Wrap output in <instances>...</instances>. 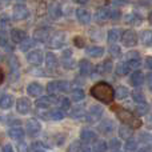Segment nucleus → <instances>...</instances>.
<instances>
[{
	"label": "nucleus",
	"instance_id": "obj_1",
	"mask_svg": "<svg viewBox=\"0 0 152 152\" xmlns=\"http://www.w3.org/2000/svg\"><path fill=\"white\" fill-rule=\"evenodd\" d=\"M91 95L96 100L104 103V104H110V103H112L113 97H115L113 88L108 83H104V81H100V83L95 84V86L91 88Z\"/></svg>",
	"mask_w": 152,
	"mask_h": 152
},
{
	"label": "nucleus",
	"instance_id": "obj_2",
	"mask_svg": "<svg viewBox=\"0 0 152 152\" xmlns=\"http://www.w3.org/2000/svg\"><path fill=\"white\" fill-rule=\"evenodd\" d=\"M116 116L120 121H123L124 124H128V126L134 127V128H139L142 126V121L137 118H135V115L128 110H124V108H119L116 107Z\"/></svg>",
	"mask_w": 152,
	"mask_h": 152
},
{
	"label": "nucleus",
	"instance_id": "obj_3",
	"mask_svg": "<svg viewBox=\"0 0 152 152\" xmlns=\"http://www.w3.org/2000/svg\"><path fill=\"white\" fill-rule=\"evenodd\" d=\"M102 116H103V108L96 104L92 105L88 112L86 113V120L88 123H96V121H99L102 119Z\"/></svg>",
	"mask_w": 152,
	"mask_h": 152
},
{
	"label": "nucleus",
	"instance_id": "obj_4",
	"mask_svg": "<svg viewBox=\"0 0 152 152\" xmlns=\"http://www.w3.org/2000/svg\"><path fill=\"white\" fill-rule=\"evenodd\" d=\"M121 40H123L126 47H135L137 43V35H136V32L132 31V29H127V31L123 32Z\"/></svg>",
	"mask_w": 152,
	"mask_h": 152
},
{
	"label": "nucleus",
	"instance_id": "obj_5",
	"mask_svg": "<svg viewBox=\"0 0 152 152\" xmlns=\"http://www.w3.org/2000/svg\"><path fill=\"white\" fill-rule=\"evenodd\" d=\"M64 42H66V34L64 32H56L50 37L48 44L51 48H60L64 44Z\"/></svg>",
	"mask_w": 152,
	"mask_h": 152
},
{
	"label": "nucleus",
	"instance_id": "obj_6",
	"mask_svg": "<svg viewBox=\"0 0 152 152\" xmlns=\"http://www.w3.org/2000/svg\"><path fill=\"white\" fill-rule=\"evenodd\" d=\"M16 111H18L20 115H26L31 111V102H29L27 97H20L18 99L16 103Z\"/></svg>",
	"mask_w": 152,
	"mask_h": 152
},
{
	"label": "nucleus",
	"instance_id": "obj_7",
	"mask_svg": "<svg viewBox=\"0 0 152 152\" xmlns=\"http://www.w3.org/2000/svg\"><path fill=\"white\" fill-rule=\"evenodd\" d=\"M27 18H28V10H27V7L23 4H16L13 7V19L20 21Z\"/></svg>",
	"mask_w": 152,
	"mask_h": 152
},
{
	"label": "nucleus",
	"instance_id": "obj_8",
	"mask_svg": "<svg viewBox=\"0 0 152 152\" xmlns=\"http://www.w3.org/2000/svg\"><path fill=\"white\" fill-rule=\"evenodd\" d=\"M40 129H42V126H40L39 120H36V119H29V120L27 121V132H28L29 136H36V135H39Z\"/></svg>",
	"mask_w": 152,
	"mask_h": 152
},
{
	"label": "nucleus",
	"instance_id": "obj_9",
	"mask_svg": "<svg viewBox=\"0 0 152 152\" xmlns=\"http://www.w3.org/2000/svg\"><path fill=\"white\" fill-rule=\"evenodd\" d=\"M27 61L32 66H40L43 63V52L42 51H31L27 55Z\"/></svg>",
	"mask_w": 152,
	"mask_h": 152
},
{
	"label": "nucleus",
	"instance_id": "obj_10",
	"mask_svg": "<svg viewBox=\"0 0 152 152\" xmlns=\"http://www.w3.org/2000/svg\"><path fill=\"white\" fill-rule=\"evenodd\" d=\"M58 103V99H55V97L52 96H43L40 97V99L36 100V103H35V105H36L39 110H43V108H50V105L52 104H56Z\"/></svg>",
	"mask_w": 152,
	"mask_h": 152
},
{
	"label": "nucleus",
	"instance_id": "obj_11",
	"mask_svg": "<svg viewBox=\"0 0 152 152\" xmlns=\"http://www.w3.org/2000/svg\"><path fill=\"white\" fill-rule=\"evenodd\" d=\"M97 129H99L103 135H110V134H112V132L115 131V124H113L112 120L107 119V120H103L102 123L99 124Z\"/></svg>",
	"mask_w": 152,
	"mask_h": 152
},
{
	"label": "nucleus",
	"instance_id": "obj_12",
	"mask_svg": "<svg viewBox=\"0 0 152 152\" xmlns=\"http://www.w3.org/2000/svg\"><path fill=\"white\" fill-rule=\"evenodd\" d=\"M34 39L36 42H40V43H44L50 39V29L48 28H37L36 31L34 32Z\"/></svg>",
	"mask_w": 152,
	"mask_h": 152
},
{
	"label": "nucleus",
	"instance_id": "obj_13",
	"mask_svg": "<svg viewBox=\"0 0 152 152\" xmlns=\"http://www.w3.org/2000/svg\"><path fill=\"white\" fill-rule=\"evenodd\" d=\"M8 136L12 140H15V142H23L24 136H26V132L20 127H13V128H11L8 131Z\"/></svg>",
	"mask_w": 152,
	"mask_h": 152
},
{
	"label": "nucleus",
	"instance_id": "obj_14",
	"mask_svg": "<svg viewBox=\"0 0 152 152\" xmlns=\"http://www.w3.org/2000/svg\"><path fill=\"white\" fill-rule=\"evenodd\" d=\"M80 139H81V142L89 144V143L96 142L97 135H96V132H94L92 129H83V131L80 132Z\"/></svg>",
	"mask_w": 152,
	"mask_h": 152
},
{
	"label": "nucleus",
	"instance_id": "obj_15",
	"mask_svg": "<svg viewBox=\"0 0 152 152\" xmlns=\"http://www.w3.org/2000/svg\"><path fill=\"white\" fill-rule=\"evenodd\" d=\"M48 13H50V16L53 19V20H58V19H60L61 16H63L61 5L59 4V3H52V4L50 5V8H48Z\"/></svg>",
	"mask_w": 152,
	"mask_h": 152
},
{
	"label": "nucleus",
	"instance_id": "obj_16",
	"mask_svg": "<svg viewBox=\"0 0 152 152\" xmlns=\"http://www.w3.org/2000/svg\"><path fill=\"white\" fill-rule=\"evenodd\" d=\"M76 18H77V20L80 21L81 24H88L89 21H91V15H89V12L87 10H84V8H77V10H76Z\"/></svg>",
	"mask_w": 152,
	"mask_h": 152
},
{
	"label": "nucleus",
	"instance_id": "obj_17",
	"mask_svg": "<svg viewBox=\"0 0 152 152\" xmlns=\"http://www.w3.org/2000/svg\"><path fill=\"white\" fill-rule=\"evenodd\" d=\"M132 135H134V131H132L131 126H128V124H123V126L119 127V136H120L121 139L128 140V139L132 137Z\"/></svg>",
	"mask_w": 152,
	"mask_h": 152
},
{
	"label": "nucleus",
	"instance_id": "obj_18",
	"mask_svg": "<svg viewBox=\"0 0 152 152\" xmlns=\"http://www.w3.org/2000/svg\"><path fill=\"white\" fill-rule=\"evenodd\" d=\"M129 83H131V86H134V87H140L143 83H144V75H143V72H140V71L134 72V74L131 75Z\"/></svg>",
	"mask_w": 152,
	"mask_h": 152
},
{
	"label": "nucleus",
	"instance_id": "obj_19",
	"mask_svg": "<svg viewBox=\"0 0 152 152\" xmlns=\"http://www.w3.org/2000/svg\"><path fill=\"white\" fill-rule=\"evenodd\" d=\"M26 37H27V34L24 31H21V29H18V28L11 29V39H12V42L21 43Z\"/></svg>",
	"mask_w": 152,
	"mask_h": 152
},
{
	"label": "nucleus",
	"instance_id": "obj_20",
	"mask_svg": "<svg viewBox=\"0 0 152 152\" xmlns=\"http://www.w3.org/2000/svg\"><path fill=\"white\" fill-rule=\"evenodd\" d=\"M27 92H28L29 96H39V95H42L43 92V87L40 86L39 83H31L28 84V87H27Z\"/></svg>",
	"mask_w": 152,
	"mask_h": 152
},
{
	"label": "nucleus",
	"instance_id": "obj_21",
	"mask_svg": "<svg viewBox=\"0 0 152 152\" xmlns=\"http://www.w3.org/2000/svg\"><path fill=\"white\" fill-rule=\"evenodd\" d=\"M108 19H110V11H108L107 8H100V10H97L96 13H95V20H96L97 23H104Z\"/></svg>",
	"mask_w": 152,
	"mask_h": 152
},
{
	"label": "nucleus",
	"instance_id": "obj_22",
	"mask_svg": "<svg viewBox=\"0 0 152 152\" xmlns=\"http://www.w3.org/2000/svg\"><path fill=\"white\" fill-rule=\"evenodd\" d=\"M10 64H11V79L12 80H18L19 79V63L13 56L10 58Z\"/></svg>",
	"mask_w": 152,
	"mask_h": 152
},
{
	"label": "nucleus",
	"instance_id": "obj_23",
	"mask_svg": "<svg viewBox=\"0 0 152 152\" xmlns=\"http://www.w3.org/2000/svg\"><path fill=\"white\" fill-rule=\"evenodd\" d=\"M45 64H47V68L50 69H55L58 67V58H56L55 53L48 52L45 55Z\"/></svg>",
	"mask_w": 152,
	"mask_h": 152
},
{
	"label": "nucleus",
	"instance_id": "obj_24",
	"mask_svg": "<svg viewBox=\"0 0 152 152\" xmlns=\"http://www.w3.org/2000/svg\"><path fill=\"white\" fill-rule=\"evenodd\" d=\"M12 103H13V97L11 96V95L4 94L0 97V108H1V110H8V108H11Z\"/></svg>",
	"mask_w": 152,
	"mask_h": 152
},
{
	"label": "nucleus",
	"instance_id": "obj_25",
	"mask_svg": "<svg viewBox=\"0 0 152 152\" xmlns=\"http://www.w3.org/2000/svg\"><path fill=\"white\" fill-rule=\"evenodd\" d=\"M104 53V48L103 47H97V45H94V47H88L87 48V55L92 56V58H100Z\"/></svg>",
	"mask_w": 152,
	"mask_h": 152
},
{
	"label": "nucleus",
	"instance_id": "obj_26",
	"mask_svg": "<svg viewBox=\"0 0 152 152\" xmlns=\"http://www.w3.org/2000/svg\"><path fill=\"white\" fill-rule=\"evenodd\" d=\"M79 67H80V68H79L80 69V74L83 76H87V75H89L92 72V64L89 63L88 60H86V59L79 63Z\"/></svg>",
	"mask_w": 152,
	"mask_h": 152
},
{
	"label": "nucleus",
	"instance_id": "obj_27",
	"mask_svg": "<svg viewBox=\"0 0 152 152\" xmlns=\"http://www.w3.org/2000/svg\"><path fill=\"white\" fill-rule=\"evenodd\" d=\"M129 69H131V67L128 66V63L121 61V63H119L118 66H116L115 72H116V75H118V76H126V75H128Z\"/></svg>",
	"mask_w": 152,
	"mask_h": 152
},
{
	"label": "nucleus",
	"instance_id": "obj_28",
	"mask_svg": "<svg viewBox=\"0 0 152 152\" xmlns=\"http://www.w3.org/2000/svg\"><path fill=\"white\" fill-rule=\"evenodd\" d=\"M124 20H126V23L131 24V26H139V24L142 23V18H140V15H137V13H128V15L124 18Z\"/></svg>",
	"mask_w": 152,
	"mask_h": 152
},
{
	"label": "nucleus",
	"instance_id": "obj_29",
	"mask_svg": "<svg viewBox=\"0 0 152 152\" xmlns=\"http://www.w3.org/2000/svg\"><path fill=\"white\" fill-rule=\"evenodd\" d=\"M96 71L99 72V74H103V75L111 72L112 71V63H111V60H105V61H103L102 64H99Z\"/></svg>",
	"mask_w": 152,
	"mask_h": 152
},
{
	"label": "nucleus",
	"instance_id": "obj_30",
	"mask_svg": "<svg viewBox=\"0 0 152 152\" xmlns=\"http://www.w3.org/2000/svg\"><path fill=\"white\" fill-rule=\"evenodd\" d=\"M63 64L67 69H69L74 64V60H72V52L69 50H66L63 52Z\"/></svg>",
	"mask_w": 152,
	"mask_h": 152
},
{
	"label": "nucleus",
	"instance_id": "obj_31",
	"mask_svg": "<svg viewBox=\"0 0 152 152\" xmlns=\"http://www.w3.org/2000/svg\"><path fill=\"white\" fill-rule=\"evenodd\" d=\"M119 39H120V31L119 29H110L108 31V43L110 44L116 43Z\"/></svg>",
	"mask_w": 152,
	"mask_h": 152
},
{
	"label": "nucleus",
	"instance_id": "obj_32",
	"mask_svg": "<svg viewBox=\"0 0 152 152\" xmlns=\"http://www.w3.org/2000/svg\"><path fill=\"white\" fill-rule=\"evenodd\" d=\"M35 43H36V40H35V39H27V37H26V39L20 43V50L23 51V52H26V51L31 50V48L34 47Z\"/></svg>",
	"mask_w": 152,
	"mask_h": 152
},
{
	"label": "nucleus",
	"instance_id": "obj_33",
	"mask_svg": "<svg viewBox=\"0 0 152 152\" xmlns=\"http://www.w3.org/2000/svg\"><path fill=\"white\" fill-rule=\"evenodd\" d=\"M47 91H48V94L52 95V96L60 94V89H59V81H51V83H48Z\"/></svg>",
	"mask_w": 152,
	"mask_h": 152
},
{
	"label": "nucleus",
	"instance_id": "obj_34",
	"mask_svg": "<svg viewBox=\"0 0 152 152\" xmlns=\"http://www.w3.org/2000/svg\"><path fill=\"white\" fill-rule=\"evenodd\" d=\"M129 95V91H128V88L127 87H123V86H120V87H118L116 88V91H115V96L118 97V99H126L127 96Z\"/></svg>",
	"mask_w": 152,
	"mask_h": 152
},
{
	"label": "nucleus",
	"instance_id": "obj_35",
	"mask_svg": "<svg viewBox=\"0 0 152 152\" xmlns=\"http://www.w3.org/2000/svg\"><path fill=\"white\" fill-rule=\"evenodd\" d=\"M148 110H150V107H148L147 103H136V108H135V112L137 113V115H145V113L148 112Z\"/></svg>",
	"mask_w": 152,
	"mask_h": 152
},
{
	"label": "nucleus",
	"instance_id": "obj_36",
	"mask_svg": "<svg viewBox=\"0 0 152 152\" xmlns=\"http://www.w3.org/2000/svg\"><path fill=\"white\" fill-rule=\"evenodd\" d=\"M71 97L74 102H81L84 99V91L81 88H75L71 92Z\"/></svg>",
	"mask_w": 152,
	"mask_h": 152
},
{
	"label": "nucleus",
	"instance_id": "obj_37",
	"mask_svg": "<svg viewBox=\"0 0 152 152\" xmlns=\"http://www.w3.org/2000/svg\"><path fill=\"white\" fill-rule=\"evenodd\" d=\"M142 42L144 45L150 47L152 45V31H144L142 34Z\"/></svg>",
	"mask_w": 152,
	"mask_h": 152
},
{
	"label": "nucleus",
	"instance_id": "obj_38",
	"mask_svg": "<svg viewBox=\"0 0 152 152\" xmlns=\"http://www.w3.org/2000/svg\"><path fill=\"white\" fill-rule=\"evenodd\" d=\"M50 118L53 119V120H61V119H64V112L63 110H52L50 112Z\"/></svg>",
	"mask_w": 152,
	"mask_h": 152
},
{
	"label": "nucleus",
	"instance_id": "obj_39",
	"mask_svg": "<svg viewBox=\"0 0 152 152\" xmlns=\"http://www.w3.org/2000/svg\"><path fill=\"white\" fill-rule=\"evenodd\" d=\"M56 104L61 108V110H69L71 108V103L67 97H61V99H58V103Z\"/></svg>",
	"mask_w": 152,
	"mask_h": 152
},
{
	"label": "nucleus",
	"instance_id": "obj_40",
	"mask_svg": "<svg viewBox=\"0 0 152 152\" xmlns=\"http://www.w3.org/2000/svg\"><path fill=\"white\" fill-rule=\"evenodd\" d=\"M59 89H60V92L66 94V92L71 91V84H69L68 81H66V80H60L59 81Z\"/></svg>",
	"mask_w": 152,
	"mask_h": 152
},
{
	"label": "nucleus",
	"instance_id": "obj_41",
	"mask_svg": "<svg viewBox=\"0 0 152 152\" xmlns=\"http://www.w3.org/2000/svg\"><path fill=\"white\" fill-rule=\"evenodd\" d=\"M0 47H1V48H4V50L12 51V47H11V44H10V43H8L7 36H4V35H0Z\"/></svg>",
	"mask_w": 152,
	"mask_h": 152
},
{
	"label": "nucleus",
	"instance_id": "obj_42",
	"mask_svg": "<svg viewBox=\"0 0 152 152\" xmlns=\"http://www.w3.org/2000/svg\"><path fill=\"white\" fill-rule=\"evenodd\" d=\"M132 97H134L135 103H144L145 102L144 95H143V92H140V91H135L134 94H132Z\"/></svg>",
	"mask_w": 152,
	"mask_h": 152
},
{
	"label": "nucleus",
	"instance_id": "obj_43",
	"mask_svg": "<svg viewBox=\"0 0 152 152\" xmlns=\"http://www.w3.org/2000/svg\"><path fill=\"white\" fill-rule=\"evenodd\" d=\"M83 108H80V107H77V108H75V110H72L71 111V116L72 118H75V119H80V118H83L84 116V112H83Z\"/></svg>",
	"mask_w": 152,
	"mask_h": 152
},
{
	"label": "nucleus",
	"instance_id": "obj_44",
	"mask_svg": "<svg viewBox=\"0 0 152 152\" xmlns=\"http://www.w3.org/2000/svg\"><path fill=\"white\" fill-rule=\"evenodd\" d=\"M110 53L113 56V58H119V56L121 55V50L119 45H115L113 44L112 47H110Z\"/></svg>",
	"mask_w": 152,
	"mask_h": 152
},
{
	"label": "nucleus",
	"instance_id": "obj_45",
	"mask_svg": "<svg viewBox=\"0 0 152 152\" xmlns=\"http://www.w3.org/2000/svg\"><path fill=\"white\" fill-rule=\"evenodd\" d=\"M124 148H126V151H135V150H136V142H135V140L131 137V139L127 140Z\"/></svg>",
	"mask_w": 152,
	"mask_h": 152
},
{
	"label": "nucleus",
	"instance_id": "obj_46",
	"mask_svg": "<svg viewBox=\"0 0 152 152\" xmlns=\"http://www.w3.org/2000/svg\"><path fill=\"white\" fill-rule=\"evenodd\" d=\"M29 150L31 151H44V150H47V147L43 145L42 142H35V143H32V145H31Z\"/></svg>",
	"mask_w": 152,
	"mask_h": 152
},
{
	"label": "nucleus",
	"instance_id": "obj_47",
	"mask_svg": "<svg viewBox=\"0 0 152 152\" xmlns=\"http://www.w3.org/2000/svg\"><path fill=\"white\" fill-rule=\"evenodd\" d=\"M120 147H121L120 142H119L118 139H112L110 142V147H108V148H110L111 151H119V150H120Z\"/></svg>",
	"mask_w": 152,
	"mask_h": 152
},
{
	"label": "nucleus",
	"instance_id": "obj_48",
	"mask_svg": "<svg viewBox=\"0 0 152 152\" xmlns=\"http://www.w3.org/2000/svg\"><path fill=\"white\" fill-rule=\"evenodd\" d=\"M129 3V0H111V4L113 7H124Z\"/></svg>",
	"mask_w": 152,
	"mask_h": 152
},
{
	"label": "nucleus",
	"instance_id": "obj_49",
	"mask_svg": "<svg viewBox=\"0 0 152 152\" xmlns=\"http://www.w3.org/2000/svg\"><path fill=\"white\" fill-rule=\"evenodd\" d=\"M128 63V66L131 67V68H139L140 67V58H137V59H131V60H128L127 61Z\"/></svg>",
	"mask_w": 152,
	"mask_h": 152
},
{
	"label": "nucleus",
	"instance_id": "obj_50",
	"mask_svg": "<svg viewBox=\"0 0 152 152\" xmlns=\"http://www.w3.org/2000/svg\"><path fill=\"white\" fill-rule=\"evenodd\" d=\"M120 16H121L120 11H118V10L110 11V19H112V20H119V19H120Z\"/></svg>",
	"mask_w": 152,
	"mask_h": 152
},
{
	"label": "nucleus",
	"instance_id": "obj_51",
	"mask_svg": "<svg viewBox=\"0 0 152 152\" xmlns=\"http://www.w3.org/2000/svg\"><path fill=\"white\" fill-rule=\"evenodd\" d=\"M126 58L128 59V60H131V59H137V58H140V55H139V52H136V51H129V52L126 53Z\"/></svg>",
	"mask_w": 152,
	"mask_h": 152
},
{
	"label": "nucleus",
	"instance_id": "obj_52",
	"mask_svg": "<svg viewBox=\"0 0 152 152\" xmlns=\"http://www.w3.org/2000/svg\"><path fill=\"white\" fill-rule=\"evenodd\" d=\"M0 24H1V27H7L8 24H10V18H8L7 13L1 15V18H0Z\"/></svg>",
	"mask_w": 152,
	"mask_h": 152
},
{
	"label": "nucleus",
	"instance_id": "obj_53",
	"mask_svg": "<svg viewBox=\"0 0 152 152\" xmlns=\"http://www.w3.org/2000/svg\"><path fill=\"white\" fill-rule=\"evenodd\" d=\"M108 150V145L105 142H99L96 145V151H107Z\"/></svg>",
	"mask_w": 152,
	"mask_h": 152
},
{
	"label": "nucleus",
	"instance_id": "obj_54",
	"mask_svg": "<svg viewBox=\"0 0 152 152\" xmlns=\"http://www.w3.org/2000/svg\"><path fill=\"white\" fill-rule=\"evenodd\" d=\"M81 143L79 142H74V145H71V147L68 148V151H81L83 150V147H80Z\"/></svg>",
	"mask_w": 152,
	"mask_h": 152
},
{
	"label": "nucleus",
	"instance_id": "obj_55",
	"mask_svg": "<svg viewBox=\"0 0 152 152\" xmlns=\"http://www.w3.org/2000/svg\"><path fill=\"white\" fill-rule=\"evenodd\" d=\"M75 43H76V45H77V47H80V48H81V45H84V40L80 39V36L76 37V39H75Z\"/></svg>",
	"mask_w": 152,
	"mask_h": 152
},
{
	"label": "nucleus",
	"instance_id": "obj_56",
	"mask_svg": "<svg viewBox=\"0 0 152 152\" xmlns=\"http://www.w3.org/2000/svg\"><path fill=\"white\" fill-rule=\"evenodd\" d=\"M147 84H148V88L152 91V74H150L147 76Z\"/></svg>",
	"mask_w": 152,
	"mask_h": 152
},
{
	"label": "nucleus",
	"instance_id": "obj_57",
	"mask_svg": "<svg viewBox=\"0 0 152 152\" xmlns=\"http://www.w3.org/2000/svg\"><path fill=\"white\" fill-rule=\"evenodd\" d=\"M145 66H147V68L152 69V56H151V58H148L147 60H145Z\"/></svg>",
	"mask_w": 152,
	"mask_h": 152
},
{
	"label": "nucleus",
	"instance_id": "obj_58",
	"mask_svg": "<svg viewBox=\"0 0 152 152\" xmlns=\"http://www.w3.org/2000/svg\"><path fill=\"white\" fill-rule=\"evenodd\" d=\"M3 151H4V152H11V151H13V148L11 147L10 144H7V145H4V147H3Z\"/></svg>",
	"mask_w": 152,
	"mask_h": 152
},
{
	"label": "nucleus",
	"instance_id": "obj_59",
	"mask_svg": "<svg viewBox=\"0 0 152 152\" xmlns=\"http://www.w3.org/2000/svg\"><path fill=\"white\" fill-rule=\"evenodd\" d=\"M3 80H4V72H3V69L0 68V84L3 83Z\"/></svg>",
	"mask_w": 152,
	"mask_h": 152
},
{
	"label": "nucleus",
	"instance_id": "obj_60",
	"mask_svg": "<svg viewBox=\"0 0 152 152\" xmlns=\"http://www.w3.org/2000/svg\"><path fill=\"white\" fill-rule=\"evenodd\" d=\"M76 3H79V4H86L87 1H88V0H75Z\"/></svg>",
	"mask_w": 152,
	"mask_h": 152
},
{
	"label": "nucleus",
	"instance_id": "obj_61",
	"mask_svg": "<svg viewBox=\"0 0 152 152\" xmlns=\"http://www.w3.org/2000/svg\"><path fill=\"white\" fill-rule=\"evenodd\" d=\"M148 21H150V23L152 24V11L150 12V15H148Z\"/></svg>",
	"mask_w": 152,
	"mask_h": 152
},
{
	"label": "nucleus",
	"instance_id": "obj_62",
	"mask_svg": "<svg viewBox=\"0 0 152 152\" xmlns=\"http://www.w3.org/2000/svg\"><path fill=\"white\" fill-rule=\"evenodd\" d=\"M148 127H150V128H152V118L148 119Z\"/></svg>",
	"mask_w": 152,
	"mask_h": 152
}]
</instances>
